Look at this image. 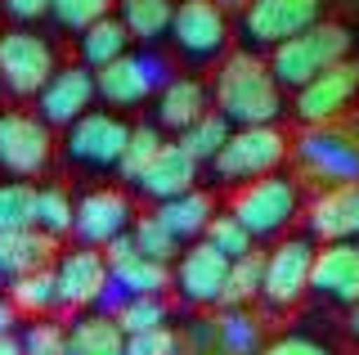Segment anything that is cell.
I'll use <instances>...</instances> for the list:
<instances>
[{"instance_id":"obj_29","label":"cell","mask_w":359,"mask_h":355,"mask_svg":"<svg viewBox=\"0 0 359 355\" xmlns=\"http://www.w3.org/2000/svg\"><path fill=\"white\" fill-rule=\"evenodd\" d=\"M32 229H41L50 239L72 234V194L63 185H41L32 194Z\"/></svg>"},{"instance_id":"obj_31","label":"cell","mask_w":359,"mask_h":355,"mask_svg":"<svg viewBox=\"0 0 359 355\" xmlns=\"http://www.w3.org/2000/svg\"><path fill=\"white\" fill-rule=\"evenodd\" d=\"M108 319L130 337V333L166 328V319H171V306H166V297H121V302L108 310Z\"/></svg>"},{"instance_id":"obj_30","label":"cell","mask_w":359,"mask_h":355,"mask_svg":"<svg viewBox=\"0 0 359 355\" xmlns=\"http://www.w3.org/2000/svg\"><path fill=\"white\" fill-rule=\"evenodd\" d=\"M126 46H130V36H126V27L117 23V18H99L95 27H86L81 32V59L90 63V68H108V63H117L121 54H126Z\"/></svg>"},{"instance_id":"obj_14","label":"cell","mask_w":359,"mask_h":355,"mask_svg":"<svg viewBox=\"0 0 359 355\" xmlns=\"http://www.w3.org/2000/svg\"><path fill=\"white\" fill-rule=\"evenodd\" d=\"M135 220V203L112 185H99V189H86L72 203V234L86 243V248H108L117 234H126Z\"/></svg>"},{"instance_id":"obj_27","label":"cell","mask_w":359,"mask_h":355,"mask_svg":"<svg viewBox=\"0 0 359 355\" xmlns=\"http://www.w3.org/2000/svg\"><path fill=\"white\" fill-rule=\"evenodd\" d=\"M261 274H265V252L252 248L247 257L229 261V279H224V293H220V306L216 310H243L261 297Z\"/></svg>"},{"instance_id":"obj_19","label":"cell","mask_w":359,"mask_h":355,"mask_svg":"<svg viewBox=\"0 0 359 355\" xmlns=\"http://www.w3.org/2000/svg\"><path fill=\"white\" fill-rule=\"evenodd\" d=\"M95 104V72L90 68H54V76L45 81V91L36 95V117L45 126H72L81 121Z\"/></svg>"},{"instance_id":"obj_25","label":"cell","mask_w":359,"mask_h":355,"mask_svg":"<svg viewBox=\"0 0 359 355\" xmlns=\"http://www.w3.org/2000/svg\"><path fill=\"white\" fill-rule=\"evenodd\" d=\"M126 351V333L112 324L108 315H81L67 328L63 355H121Z\"/></svg>"},{"instance_id":"obj_42","label":"cell","mask_w":359,"mask_h":355,"mask_svg":"<svg viewBox=\"0 0 359 355\" xmlns=\"http://www.w3.org/2000/svg\"><path fill=\"white\" fill-rule=\"evenodd\" d=\"M14 319H18V315H14V306L0 297V337H5V333H14Z\"/></svg>"},{"instance_id":"obj_11","label":"cell","mask_w":359,"mask_h":355,"mask_svg":"<svg viewBox=\"0 0 359 355\" xmlns=\"http://www.w3.org/2000/svg\"><path fill=\"white\" fill-rule=\"evenodd\" d=\"M359 99V59H341L328 72H319L301 91H292V117L301 126H328L346 117Z\"/></svg>"},{"instance_id":"obj_3","label":"cell","mask_w":359,"mask_h":355,"mask_svg":"<svg viewBox=\"0 0 359 355\" xmlns=\"http://www.w3.org/2000/svg\"><path fill=\"white\" fill-rule=\"evenodd\" d=\"M341 59H351V27L323 18V23H314L310 32L274 46L269 59H265V68L278 81V91H301L306 81H314L319 72H328L332 63H341Z\"/></svg>"},{"instance_id":"obj_24","label":"cell","mask_w":359,"mask_h":355,"mask_svg":"<svg viewBox=\"0 0 359 355\" xmlns=\"http://www.w3.org/2000/svg\"><path fill=\"white\" fill-rule=\"evenodd\" d=\"M211 216H216V198L207 189H189V194H180V198L157 207V220H162L180 243H194L202 229L211 225Z\"/></svg>"},{"instance_id":"obj_8","label":"cell","mask_w":359,"mask_h":355,"mask_svg":"<svg viewBox=\"0 0 359 355\" xmlns=\"http://www.w3.org/2000/svg\"><path fill=\"white\" fill-rule=\"evenodd\" d=\"M166 81H171L166 59L126 50L117 63H108V68L95 72V99H104L108 108H117V113H130V108L144 104V99H157V91H162Z\"/></svg>"},{"instance_id":"obj_17","label":"cell","mask_w":359,"mask_h":355,"mask_svg":"<svg viewBox=\"0 0 359 355\" xmlns=\"http://www.w3.org/2000/svg\"><path fill=\"white\" fill-rule=\"evenodd\" d=\"M224 279H229V261L207 243H189L175 257L171 270V293H180L189 306H220Z\"/></svg>"},{"instance_id":"obj_36","label":"cell","mask_w":359,"mask_h":355,"mask_svg":"<svg viewBox=\"0 0 359 355\" xmlns=\"http://www.w3.org/2000/svg\"><path fill=\"white\" fill-rule=\"evenodd\" d=\"M32 194L36 185L27 180H0V234L32 229Z\"/></svg>"},{"instance_id":"obj_41","label":"cell","mask_w":359,"mask_h":355,"mask_svg":"<svg viewBox=\"0 0 359 355\" xmlns=\"http://www.w3.org/2000/svg\"><path fill=\"white\" fill-rule=\"evenodd\" d=\"M0 5L14 23H36V18L50 14V0H0Z\"/></svg>"},{"instance_id":"obj_18","label":"cell","mask_w":359,"mask_h":355,"mask_svg":"<svg viewBox=\"0 0 359 355\" xmlns=\"http://www.w3.org/2000/svg\"><path fill=\"white\" fill-rule=\"evenodd\" d=\"M310 293L346 310L359 302V243H323V248H314Z\"/></svg>"},{"instance_id":"obj_43","label":"cell","mask_w":359,"mask_h":355,"mask_svg":"<svg viewBox=\"0 0 359 355\" xmlns=\"http://www.w3.org/2000/svg\"><path fill=\"white\" fill-rule=\"evenodd\" d=\"M346 337H351L355 347H359V302H355L351 310H346Z\"/></svg>"},{"instance_id":"obj_23","label":"cell","mask_w":359,"mask_h":355,"mask_svg":"<svg viewBox=\"0 0 359 355\" xmlns=\"http://www.w3.org/2000/svg\"><path fill=\"white\" fill-rule=\"evenodd\" d=\"M211 113V91L202 76H171L157 91V121L171 130H189L198 117Z\"/></svg>"},{"instance_id":"obj_40","label":"cell","mask_w":359,"mask_h":355,"mask_svg":"<svg viewBox=\"0 0 359 355\" xmlns=\"http://www.w3.org/2000/svg\"><path fill=\"white\" fill-rule=\"evenodd\" d=\"M261 355H332V347L319 337H306V333H283V337L265 342Z\"/></svg>"},{"instance_id":"obj_45","label":"cell","mask_w":359,"mask_h":355,"mask_svg":"<svg viewBox=\"0 0 359 355\" xmlns=\"http://www.w3.org/2000/svg\"><path fill=\"white\" fill-rule=\"evenodd\" d=\"M211 5H216V9H224V14H229V9H247V0H211Z\"/></svg>"},{"instance_id":"obj_28","label":"cell","mask_w":359,"mask_h":355,"mask_svg":"<svg viewBox=\"0 0 359 355\" xmlns=\"http://www.w3.org/2000/svg\"><path fill=\"white\" fill-rule=\"evenodd\" d=\"M9 306L14 315H27V319H45L50 310H59V293H54V265L50 270H36V274H22V279L9 283Z\"/></svg>"},{"instance_id":"obj_26","label":"cell","mask_w":359,"mask_h":355,"mask_svg":"<svg viewBox=\"0 0 359 355\" xmlns=\"http://www.w3.org/2000/svg\"><path fill=\"white\" fill-rule=\"evenodd\" d=\"M171 18H175V0H121L117 23L126 27V36L153 46L171 32Z\"/></svg>"},{"instance_id":"obj_1","label":"cell","mask_w":359,"mask_h":355,"mask_svg":"<svg viewBox=\"0 0 359 355\" xmlns=\"http://www.w3.org/2000/svg\"><path fill=\"white\" fill-rule=\"evenodd\" d=\"M211 104L229 126H274L278 113L287 108L278 81L269 76L261 54L229 50L224 59L211 68Z\"/></svg>"},{"instance_id":"obj_7","label":"cell","mask_w":359,"mask_h":355,"mask_svg":"<svg viewBox=\"0 0 359 355\" xmlns=\"http://www.w3.org/2000/svg\"><path fill=\"white\" fill-rule=\"evenodd\" d=\"M180 347L189 355H261L265 324L252 310H211L180 333Z\"/></svg>"},{"instance_id":"obj_44","label":"cell","mask_w":359,"mask_h":355,"mask_svg":"<svg viewBox=\"0 0 359 355\" xmlns=\"http://www.w3.org/2000/svg\"><path fill=\"white\" fill-rule=\"evenodd\" d=\"M0 355H22V342L14 337V333H5V337H0Z\"/></svg>"},{"instance_id":"obj_6","label":"cell","mask_w":359,"mask_h":355,"mask_svg":"<svg viewBox=\"0 0 359 355\" xmlns=\"http://www.w3.org/2000/svg\"><path fill=\"white\" fill-rule=\"evenodd\" d=\"M314 23H323V0H247L238 9V41L247 54L274 50Z\"/></svg>"},{"instance_id":"obj_2","label":"cell","mask_w":359,"mask_h":355,"mask_svg":"<svg viewBox=\"0 0 359 355\" xmlns=\"http://www.w3.org/2000/svg\"><path fill=\"white\" fill-rule=\"evenodd\" d=\"M292 162H297L292 180L310 185L314 194L359 185V108L328 126H301V135H292Z\"/></svg>"},{"instance_id":"obj_37","label":"cell","mask_w":359,"mask_h":355,"mask_svg":"<svg viewBox=\"0 0 359 355\" xmlns=\"http://www.w3.org/2000/svg\"><path fill=\"white\" fill-rule=\"evenodd\" d=\"M112 0H50V18L63 32H86L95 27L99 18H108Z\"/></svg>"},{"instance_id":"obj_20","label":"cell","mask_w":359,"mask_h":355,"mask_svg":"<svg viewBox=\"0 0 359 355\" xmlns=\"http://www.w3.org/2000/svg\"><path fill=\"white\" fill-rule=\"evenodd\" d=\"M310 243H359V185H337L310 198Z\"/></svg>"},{"instance_id":"obj_33","label":"cell","mask_w":359,"mask_h":355,"mask_svg":"<svg viewBox=\"0 0 359 355\" xmlns=\"http://www.w3.org/2000/svg\"><path fill=\"white\" fill-rule=\"evenodd\" d=\"M229 130H233V126L216 113V108H211V113H207V117H198L189 130H180V140H175V144H180V149H184L198 166H202V162H211V158H216V153L224 149Z\"/></svg>"},{"instance_id":"obj_10","label":"cell","mask_w":359,"mask_h":355,"mask_svg":"<svg viewBox=\"0 0 359 355\" xmlns=\"http://www.w3.org/2000/svg\"><path fill=\"white\" fill-rule=\"evenodd\" d=\"M54 68H59V59H54V46L41 32H27V27L0 32V86L9 95H22V99L41 95Z\"/></svg>"},{"instance_id":"obj_35","label":"cell","mask_w":359,"mask_h":355,"mask_svg":"<svg viewBox=\"0 0 359 355\" xmlns=\"http://www.w3.org/2000/svg\"><path fill=\"white\" fill-rule=\"evenodd\" d=\"M202 243H207V248H216L224 261H238V257H247V252L256 248L252 234H247V229L229 212H216V216H211V225L202 229Z\"/></svg>"},{"instance_id":"obj_15","label":"cell","mask_w":359,"mask_h":355,"mask_svg":"<svg viewBox=\"0 0 359 355\" xmlns=\"http://www.w3.org/2000/svg\"><path fill=\"white\" fill-rule=\"evenodd\" d=\"M126 140H130V126L117 113H95V108H90L81 121H72V126H67L63 153H67V162H81V166H95V171H108V166H117Z\"/></svg>"},{"instance_id":"obj_4","label":"cell","mask_w":359,"mask_h":355,"mask_svg":"<svg viewBox=\"0 0 359 355\" xmlns=\"http://www.w3.org/2000/svg\"><path fill=\"white\" fill-rule=\"evenodd\" d=\"M292 158V135L283 126H238L229 130L224 149L211 158V171H216L220 185H252L265 180V175H278V166Z\"/></svg>"},{"instance_id":"obj_34","label":"cell","mask_w":359,"mask_h":355,"mask_svg":"<svg viewBox=\"0 0 359 355\" xmlns=\"http://www.w3.org/2000/svg\"><path fill=\"white\" fill-rule=\"evenodd\" d=\"M162 130L153 126V121H140V126H130V140H126V149H121V158H117V175L126 185L140 180V171L157 158V149H162Z\"/></svg>"},{"instance_id":"obj_9","label":"cell","mask_w":359,"mask_h":355,"mask_svg":"<svg viewBox=\"0 0 359 355\" xmlns=\"http://www.w3.org/2000/svg\"><path fill=\"white\" fill-rule=\"evenodd\" d=\"M310 265H314V243L306 234H287L283 243H274L265 252L261 302L269 310H297L310 293Z\"/></svg>"},{"instance_id":"obj_32","label":"cell","mask_w":359,"mask_h":355,"mask_svg":"<svg viewBox=\"0 0 359 355\" xmlns=\"http://www.w3.org/2000/svg\"><path fill=\"white\" fill-rule=\"evenodd\" d=\"M130 243H135L140 257H149L157 265H171L180 257V239L162 225V220H157V212H140V216L130 220Z\"/></svg>"},{"instance_id":"obj_21","label":"cell","mask_w":359,"mask_h":355,"mask_svg":"<svg viewBox=\"0 0 359 355\" xmlns=\"http://www.w3.org/2000/svg\"><path fill=\"white\" fill-rule=\"evenodd\" d=\"M135 189H140L144 198H153L157 207L171 203V198L198 189V162L189 158L184 149H180L175 140H166L162 149H157V158L140 171V180H135Z\"/></svg>"},{"instance_id":"obj_13","label":"cell","mask_w":359,"mask_h":355,"mask_svg":"<svg viewBox=\"0 0 359 355\" xmlns=\"http://www.w3.org/2000/svg\"><path fill=\"white\" fill-rule=\"evenodd\" d=\"M50 158H54V130L27 108H5L0 113V166L32 185V175H41Z\"/></svg>"},{"instance_id":"obj_39","label":"cell","mask_w":359,"mask_h":355,"mask_svg":"<svg viewBox=\"0 0 359 355\" xmlns=\"http://www.w3.org/2000/svg\"><path fill=\"white\" fill-rule=\"evenodd\" d=\"M175 351H180V333L166 324V328H149V333H130L121 355H175Z\"/></svg>"},{"instance_id":"obj_22","label":"cell","mask_w":359,"mask_h":355,"mask_svg":"<svg viewBox=\"0 0 359 355\" xmlns=\"http://www.w3.org/2000/svg\"><path fill=\"white\" fill-rule=\"evenodd\" d=\"M59 261V239L41 234V229H14V234H0V279L14 283L22 274L50 270Z\"/></svg>"},{"instance_id":"obj_12","label":"cell","mask_w":359,"mask_h":355,"mask_svg":"<svg viewBox=\"0 0 359 355\" xmlns=\"http://www.w3.org/2000/svg\"><path fill=\"white\" fill-rule=\"evenodd\" d=\"M171 46L184 54L189 63H220L229 54V18L211 0H180L171 18Z\"/></svg>"},{"instance_id":"obj_5","label":"cell","mask_w":359,"mask_h":355,"mask_svg":"<svg viewBox=\"0 0 359 355\" xmlns=\"http://www.w3.org/2000/svg\"><path fill=\"white\" fill-rule=\"evenodd\" d=\"M229 216L256 239H278L301 216V185L292 175H265V180L238 185L229 198Z\"/></svg>"},{"instance_id":"obj_16","label":"cell","mask_w":359,"mask_h":355,"mask_svg":"<svg viewBox=\"0 0 359 355\" xmlns=\"http://www.w3.org/2000/svg\"><path fill=\"white\" fill-rule=\"evenodd\" d=\"M54 293L63 310L99 306L108 293V261L99 248H67L54 261Z\"/></svg>"},{"instance_id":"obj_38","label":"cell","mask_w":359,"mask_h":355,"mask_svg":"<svg viewBox=\"0 0 359 355\" xmlns=\"http://www.w3.org/2000/svg\"><path fill=\"white\" fill-rule=\"evenodd\" d=\"M22 355H63L67 347V328L54 319H32V328L22 333Z\"/></svg>"}]
</instances>
